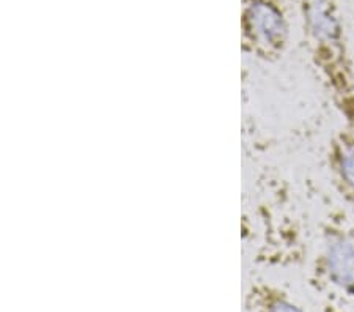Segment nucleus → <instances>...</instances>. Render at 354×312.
Returning <instances> with one entry per match:
<instances>
[{"instance_id": "obj_2", "label": "nucleus", "mask_w": 354, "mask_h": 312, "mask_svg": "<svg viewBox=\"0 0 354 312\" xmlns=\"http://www.w3.org/2000/svg\"><path fill=\"white\" fill-rule=\"evenodd\" d=\"M312 273L322 292L354 300V218L337 214L328 219Z\"/></svg>"}, {"instance_id": "obj_4", "label": "nucleus", "mask_w": 354, "mask_h": 312, "mask_svg": "<svg viewBox=\"0 0 354 312\" xmlns=\"http://www.w3.org/2000/svg\"><path fill=\"white\" fill-rule=\"evenodd\" d=\"M328 170L334 190L354 212V128L344 127L329 140Z\"/></svg>"}, {"instance_id": "obj_3", "label": "nucleus", "mask_w": 354, "mask_h": 312, "mask_svg": "<svg viewBox=\"0 0 354 312\" xmlns=\"http://www.w3.org/2000/svg\"><path fill=\"white\" fill-rule=\"evenodd\" d=\"M291 35L288 0H243V48L263 62L287 53Z\"/></svg>"}, {"instance_id": "obj_5", "label": "nucleus", "mask_w": 354, "mask_h": 312, "mask_svg": "<svg viewBox=\"0 0 354 312\" xmlns=\"http://www.w3.org/2000/svg\"><path fill=\"white\" fill-rule=\"evenodd\" d=\"M248 312H307L282 287L268 281L254 282L245 295Z\"/></svg>"}, {"instance_id": "obj_1", "label": "nucleus", "mask_w": 354, "mask_h": 312, "mask_svg": "<svg viewBox=\"0 0 354 312\" xmlns=\"http://www.w3.org/2000/svg\"><path fill=\"white\" fill-rule=\"evenodd\" d=\"M299 16L319 81L345 127L354 128V60L339 3L337 0H302Z\"/></svg>"}]
</instances>
